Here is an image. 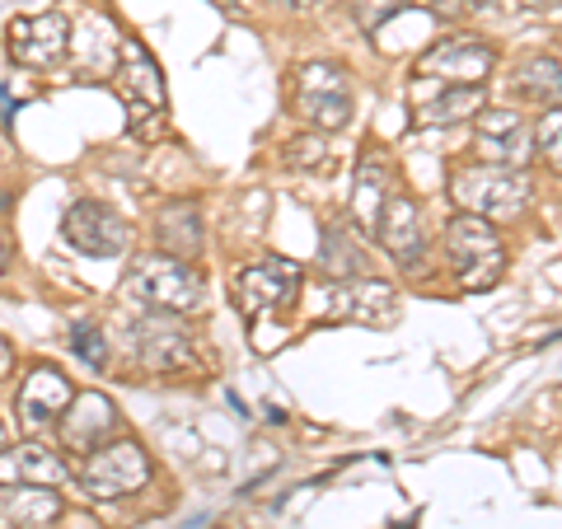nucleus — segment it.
Returning a JSON list of instances; mask_svg holds the SVG:
<instances>
[{"label":"nucleus","instance_id":"nucleus-1","mask_svg":"<svg viewBox=\"0 0 562 529\" xmlns=\"http://www.w3.org/2000/svg\"><path fill=\"white\" fill-rule=\"evenodd\" d=\"M127 295H136L140 305L165 309V314H198L206 305V281L192 268L188 258H169V254H150L136 258L127 272Z\"/></svg>","mask_w":562,"mask_h":529},{"label":"nucleus","instance_id":"nucleus-19","mask_svg":"<svg viewBox=\"0 0 562 529\" xmlns=\"http://www.w3.org/2000/svg\"><path fill=\"white\" fill-rule=\"evenodd\" d=\"M483 109V85H431V99H417V127H454Z\"/></svg>","mask_w":562,"mask_h":529},{"label":"nucleus","instance_id":"nucleus-12","mask_svg":"<svg viewBox=\"0 0 562 529\" xmlns=\"http://www.w3.org/2000/svg\"><path fill=\"white\" fill-rule=\"evenodd\" d=\"M132 347H136V361L146 370H160V375L183 370L192 361V333L179 324V314H165V309L132 324Z\"/></svg>","mask_w":562,"mask_h":529},{"label":"nucleus","instance_id":"nucleus-23","mask_svg":"<svg viewBox=\"0 0 562 529\" xmlns=\"http://www.w3.org/2000/svg\"><path fill=\"white\" fill-rule=\"evenodd\" d=\"M558 90H562V66H558L553 52H549V57L525 61L516 70V94L539 103V109H558Z\"/></svg>","mask_w":562,"mask_h":529},{"label":"nucleus","instance_id":"nucleus-5","mask_svg":"<svg viewBox=\"0 0 562 529\" xmlns=\"http://www.w3.org/2000/svg\"><path fill=\"white\" fill-rule=\"evenodd\" d=\"M295 113L314 132H342L351 122V76L342 61H310L295 76Z\"/></svg>","mask_w":562,"mask_h":529},{"label":"nucleus","instance_id":"nucleus-30","mask_svg":"<svg viewBox=\"0 0 562 529\" xmlns=\"http://www.w3.org/2000/svg\"><path fill=\"white\" fill-rule=\"evenodd\" d=\"M516 10H525V14H553L558 0H516Z\"/></svg>","mask_w":562,"mask_h":529},{"label":"nucleus","instance_id":"nucleus-7","mask_svg":"<svg viewBox=\"0 0 562 529\" xmlns=\"http://www.w3.org/2000/svg\"><path fill=\"white\" fill-rule=\"evenodd\" d=\"M61 239L70 244V249L90 254V258H117V254L132 244V225L122 221L109 202L80 198V202L66 206V216H61Z\"/></svg>","mask_w":562,"mask_h":529},{"label":"nucleus","instance_id":"nucleus-17","mask_svg":"<svg viewBox=\"0 0 562 529\" xmlns=\"http://www.w3.org/2000/svg\"><path fill=\"white\" fill-rule=\"evenodd\" d=\"M76 479V469L66 464L61 450H47V446H14L0 454V483L5 487H20V483H33V487H61Z\"/></svg>","mask_w":562,"mask_h":529},{"label":"nucleus","instance_id":"nucleus-27","mask_svg":"<svg viewBox=\"0 0 562 529\" xmlns=\"http://www.w3.org/2000/svg\"><path fill=\"white\" fill-rule=\"evenodd\" d=\"M539 150L549 155V165L562 160V117H558V109H543V122H539Z\"/></svg>","mask_w":562,"mask_h":529},{"label":"nucleus","instance_id":"nucleus-32","mask_svg":"<svg viewBox=\"0 0 562 529\" xmlns=\"http://www.w3.org/2000/svg\"><path fill=\"white\" fill-rule=\"evenodd\" d=\"M211 5H216L221 14H231V20H235V14H239V0H211Z\"/></svg>","mask_w":562,"mask_h":529},{"label":"nucleus","instance_id":"nucleus-34","mask_svg":"<svg viewBox=\"0 0 562 529\" xmlns=\"http://www.w3.org/2000/svg\"><path fill=\"white\" fill-rule=\"evenodd\" d=\"M5 436H10V431H5V421H0V450H5Z\"/></svg>","mask_w":562,"mask_h":529},{"label":"nucleus","instance_id":"nucleus-2","mask_svg":"<svg viewBox=\"0 0 562 529\" xmlns=\"http://www.w3.org/2000/svg\"><path fill=\"white\" fill-rule=\"evenodd\" d=\"M446 258L464 291H492L506 272V244L497 235V225L473 216V211H460L446 225Z\"/></svg>","mask_w":562,"mask_h":529},{"label":"nucleus","instance_id":"nucleus-8","mask_svg":"<svg viewBox=\"0 0 562 529\" xmlns=\"http://www.w3.org/2000/svg\"><path fill=\"white\" fill-rule=\"evenodd\" d=\"M497 66V52L483 38L454 33V38L431 43L417 57V80H436V85H483Z\"/></svg>","mask_w":562,"mask_h":529},{"label":"nucleus","instance_id":"nucleus-9","mask_svg":"<svg viewBox=\"0 0 562 529\" xmlns=\"http://www.w3.org/2000/svg\"><path fill=\"white\" fill-rule=\"evenodd\" d=\"M113 90L122 94V103H127V113L136 122H155V117L169 109L160 61H155L150 47L136 43V38L122 43V66H117V76H113Z\"/></svg>","mask_w":562,"mask_h":529},{"label":"nucleus","instance_id":"nucleus-4","mask_svg":"<svg viewBox=\"0 0 562 529\" xmlns=\"http://www.w3.org/2000/svg\"><path fill=\"white\" fill-rule=\"evenodd\" d=\"M76 483L85 497L94 502H117L127 492H140L150 483V454L140 450V440L122 436V440H109V446L90 450V460L76 473Z\"/></svg>","mask_w":562,"mask_h":529},{"label":"nucleus","instance_id":"nucleus-11","mask_svg":"<svg viewBox=\"0 0 562 529\" xmlns=\"http://www.w3.org/2000/svg\"><path fill=\"white\" fill-rule=\"evenodd\" d=\"M10 57L29 66V70H52L57 61H66L70 52V20L61 10H47V14H20L10 24Z\"/></svg>","mask_w":562,"mask_h":529},{"label":"nucleus","instance_id":"nucleus-26","mask_svg":"<svg viewBox=\"0 0 562 529\" xmlns=\"http://www.w3.org/2000/svg\"><path fill=\"white\" fill-rule=\"evenodd\" d=\"M351 14H357V24L366 33H380L394 14H403V0H351Z\"/></svg>","mask_w":562,"mask_h":529},{"label":"nucleus","instance_id":"nucleus-6","mask_svg":"<svg viewBox=\"0 0 562 529\" xmlns=\"http://www.w3.org/2000/svg\"><path fill=\"white\" fill-rule=\"evenodd\" d=\"M301 262L291 258H258L249 268L235 272V305L239 314H249V319H262V314H281L295 305V295H301Z\"/></svg>","mask_w":562,"mask_h":529},{"label":"nucleus","instance_id":"nucleus-15","mask_svg":"<svg viewBox=\"0 0 562 529\" xmlns=\"http://www.w3.org/2000/svg\"><path fill=\"white\" fill-rule=\"evenodd\" d=\"M117 427V408L109 394H76L66 403V413L57 417V431H61V446L66 450H99L103 440L113 436Z\"/></svg>","mask_w":562,"mask_h":529},{"label":"nucleus","instance_id":"nucleus-18","mask_svg":"<svg viewBox=\"0 0 562 529\" xmlns=\"http://www.w3.org/2000/svg\"><path fill=\"white\" fill-rule=\"evenodd\" d=\"M394 188H398V179H394L390 160H384L380 150L361 155L357 188H351V216H357V230H366V235L375 230V216H380V206H384V198H390Z\"/></svg>","mask_w":562,"mask_h":529},{"label":"nucleus","instance_id":"nucleus-3","mask_svg":"<svg viewBox=\"0 0 562 529\" xmlns=\"http://www.w3.org/2000/svg\"><path fill=\"white\" fill-rule=\"evenodd\" d=\"M450 198L460 202V211H473V216H483V221H512L530 206V173L506 169V165L454 169Z\"/></svg>","mask_w":562,"mask_h":529},{"label":"nucleus","instance_id":"nucleus-28","mask_svg":"<svg viewBox=\"0 0 562 529\" xmlns=\"http://www.w3.org/2000/svg\"><path fill=\"white\" fill-rule=\"evenodd\" d=\"M431 14L436 20H460V14H469V0H431Z\"/></svg>","mask_w":562,"mask_h":529},{"label":"nucleus","instance_id":"nucleus-22","mask_svg":"<svg viewBox=\"0 0 562 529\" xmlns=\"http://www.w3.org/2000/svg\"><path fill=\"white\" fill-rule=\"evenodd\" d=\"M366 249L357 244V235L347 230V225H324V235H319V268L328 272V277H338V281H347V277H366Z\"/></svg>","mask_w":562,"mask_h":529},{"label":"nucleus","instance_id":"nucleus-10","mask_svg":"<svg viewBox=\"0 0 562 529\" xmlns=\"http://www.w3.org/2000/svg\"><path fill=\"white\" fill-rule=\"evenodd\" d=\"M328 319L338 324H361V328H394L398 324V295L394 286L371 277H347L328 291V305H324Z\"/></svg>","mask_w":562,"mask_h":529},{"label":"nucleus","instance_id":"nucleus-20","mask_svg":"<svg viewBox=\"0 0 562 529\" xmlns=\"http://www.w3.org/2000/svg\"><path fill=\"white\" fill-rule=\"evenodd\" d=\"M155 235H160V244H165L169 258H198L202 244H206L202 206H198V202H169V206L160 211V225H155Z\"/></svg>","mask_w":562,"mask_h":529},{"label":"nucleus","instance_id":"nucleus-13","mask_svg":"<svg viewBox=\"0 0 562 529\" xmlns=\"http://www.w3.org/2000/svg\"><path fill=\"white\" fill-rule=\"evenodd\" d=\"M473 136H479L487 165H506V169L530 165V122L516 109H479L473 113Z\"/></svg>","mask_w":562,"mask_h":529},{"label":"nucleus","instance_id":"nucleus-21","mask_svg":"<svg viewBox=\"0 0 562 529\" xmlns=\"http://www.w3.org/2000/svg\"><path fill=\"white\" fill-rule=\"evenodd\" d=\"M0 510H5V520L20 525V529H47L52 520L61 516V492L20 483V487H10L5 497H0Z\"/></svg>","mask_w":562,"mask_h":529},{"label":"nucleus","instance_id":"nucleus-25","mask_svg":"<svg viewBox=\"0 0 562 529\" xmlns=\"http://www.w3.org/2000/svg\"><path fill=\"white\" fill-rule=\"evenodd\" d=\"M70 351H76L85 365H94V370L109 365V342H103V333L94 324H76V328H70Z\"/></svg>","mask_w":562,"mask_h":529},{"label":"nucleus","instance_id":"nucleus-14","mask_svg":"<svg viewBox=\"0 0 562 529\" xmlns=\"http://www.w3.org/2000/svg\"><path fill=\"white\" fill-rule=\"evenodd\" d=\"M371 235L394 254V262H403V268H417L422 254H427V235H422V211H417V202H413L403 188H394L390 198H384Z\"/></svg>","mask_w":562,"mask_h":529},{"label":"nucleus","instance_id":"nucleus-29","mask_svg":"<svg viewBox=\"0 0 562 529\" xmlns=\"http://www.w3.org/2000/svg\"><path fill=\"white\" fill-rule=\"evenodd\" d=\"M14 268V239H10V230L0 225V277H5Z\"/></svg>","mask_w":562,"mask_h":529},{"label":"nucleus","instance_id":"nucleus-16","mask_svg":"<svg viewBox=\"0 0 562 529\" xmlns=\"http://www.w3.org/2000/svg\"><path fill=\"white\" fill-rule=\"evenodd\" d=\"M70 398H76V390H70V380L61 375L57 365L29 370V380L20 384V421H24L29 431L57 427V417L66 413Z\"/></svg>","mask_w":562,"mask_h":529},{"label":"nucleus","instance_id":"nucleus-33","mask_svg":"<svg viewBox=\"0 0 562 529\" xmlns=\"http://www.w3.org/2000/svg\"><path fill=\"white\" fill-rule=\"evenodd\" d=\"M277 5H286V10H314L319 0H277Z\"/></svg>","mask_w":562,"mask_h":529},{"label":"nucleus","instance_id":"nucleus-31","mask_svg":"<svg viewBox=\"0 0 562 529\" xmlns=\"http://www.w3.org/2000/svg\"><path fill=\"white\" fill-rule=\"evenodd\" d=\"M10 361H14V351H10V342H5V338H0V380L10 375Z\"/></svg>","mask_w":562,"mask_h":529},{"label":"nucleus","instance_id":"nucleus-24","mask_svg":"<svg viewBox=\"0 0 562 529\" xmlns=\"http://www.w3.org/2000/svg\"><path fill=\"white\" fill-rule=\"evenodd\" d=\"M281 165L295 169V173H319V169H328L333 165V150H328L324 132H305V136L286 140V150H281Z\"/></svg>","mask_w":562,"mask_h":529}]
</instances>
